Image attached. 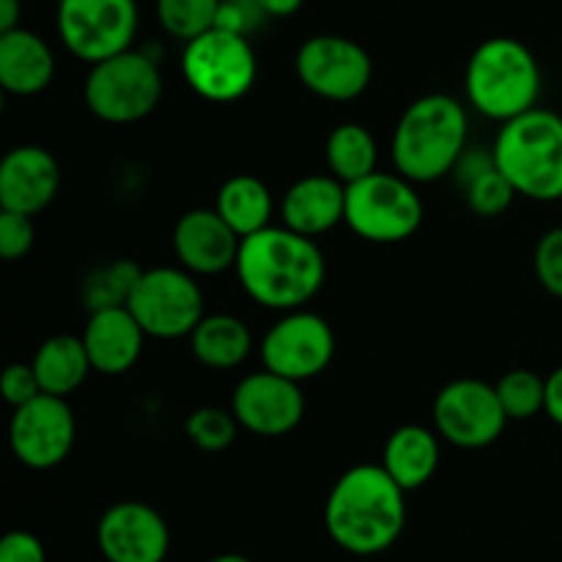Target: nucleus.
Listing matches in <instances>:
<instances>
[{"mask_svg":"<svg viewBox=\"0 0 562 562\" xmlns=\"http://www.w3.org/2000/svg\"><path fill=\"white\" fill-rule=\"evenodd\" d=\"M234 269L245 294L256 305L278 313L305 307L327 278V263L316 239L285 225H269L245 236Z\"/></svg>","mask_w":562,"mask_h":562,"instance_id":"1","label":"nucleus"},{"mask_svg":"<svg viewBox=\"0 0 562 562\" xmlns=\"http://www.w3.org/2000/svg\"><path fill=\"white\" fill-rule=\"evenodd\" d=\"M324 527L344 552L373 558L393 547L406 527V492L382 464H357L329 488Z\"/></svg>","mask_w":562,"mask_h":562,"instance_id":"2","label":"nucleus"},{"mask_svg":"<svg viewBox=\"0 0 562 562\" xmlns=\"http://www.w3.org/2000/svg\"><path fill=\"white\" fill-rule=\"evenodd\" d=\"M470 140V115L450 93H426L401 113L393 132L395 170L415 184H431L456 170Z\"/></svg>","mask_w":562,"mask_h":562,"instance_id":"3","label":"nucleus"},{"mask_svg":"<svg viewBox=\"0 0 562 562\" xmlns=\"http://www.w3.org/2000/svg\"><path fill=\"white\" fill-rule=\"evenodd\" d=\"M541 80L538 58L525 42L510 36L486 38L467 60V102L483 119L505 124L538 108Z\"/></svg>","mask_w":562,"mask_h":562,"instance_id":"4","label":"nucleus"},{"mask_svg":"<svg viewBox=\"0 0 562 562\" xmlns=\"http://www.w3.org/2000/svg\"><path fill=\"white\" fill-rule=\"evenodd\" d=\"M492 154L516 195L538 203L562 201V115L554 110L532 108L505 121Z\"/></svg>","mask_w":562,"mask_h":562,"instance_id":"5","label":"nucleus"},{"mask_svg":"<svg viewBox=\"0 0 562 562\" xmlns=\"http://www.w3.org/2000/svg\"><path fill=\"white\" fill-rule=\"evenodd\" d=\"M162 71L143 49H124L88 69L82 99L104 124H135L151 115L162 99Z\"/></svg>","mask_w":562,"mask_h":562,"instance_id":"6","label":"nucleus"},{"mask_svg":"<svg viewBox=\"0 0 562 562\" xmlns=\"http://www.w3.org/2000/svg\"><path fill=\"white\" fill-rule=\"evenodd\" d=\"M346 225L373 245H395L423 225V198L415 181L395 173H376L346 184Z\"/></svg>","mask_w":562,"mask_h":562,"instance_id":"7","label":"nucleus"},{"mask_svg":"<svg viewBox=\"0 0 562 562\" xmlns=\"http://www.w3.org/2000/svg\"><path fill=\"white\" fill-rule=\"evenodd\" d=\"M181 75H184L187 88L206 102H236L256 86V49L247 36L212 27L184 44Z\"/></svg>","mask_w":562,"mask_h":562,"instance_id":"8","label":"nucleus"},{"mask_svg":"<svg viewBox=\"0 0 562 562\" xmlns=\"http://www.w3.org/2000/svg\"><path fill=\"white\" fill-rule=\"evenodd\" d=\"M137 25V0H58L55 11L58 38L88 66L130 49Z\"/></svg>","mask_w":562,"mask_h":562,"instance_id":"9","label":"nucleus"},{"mask_svg":"<svg viewBox=\"0 0 562 562\" xmlns=\"http://www.w3.org/2000/svg\"><path fill=\"white\" fill-rule=\"evenodd\" d=\"M126 307L148 338L157 340L190 338L192 329L206 316L201 285L184 267L143 269Z\"/></svg>","mask_w":562,"mask_h":562,"instance_id":"10","label":"nucleus"},{"mask_svg":"<svg viewBox=\"0 0 562 562\" xmlns=\"http://www.w3.org/2000/svg\"><path fill=\"white\" fill-rule=\"evenodd\" d=\"M294 71L302 86L327 102H355L373 80V60L360 42L318 33L296 49Z\"/></svg>","mask_w":562,"mask_h":562,"instance_id":"11","label":"nucleus"},{"mask_svg":"<svg viewBox=\"0 0 562 562\" xmlns=\"http://www.w3.org/2000/svg\"><path fill=\"white\" fill-rule=\"evenodd\" d=\"M335 333L318 313L289 311L267 329L261 340V362L269 371L294 382L322 376L335 360Z\"/></svg>","mask_w":562,"mask_h":562,"instance_id":"12","label":"nucleus"},{"mask_svg":"<svg viewBox=\"0 0 562 562\" xmlns=\"http://www.w3.org/2000/svg\"><path fill=\"white\" fill-rule=\"evenodd\" d=\"M508 426L497 387L481 379H456L434 398V428L445 442L481 450L497 442Z\"/></svg>","mask_w":562,"mask_h":562,"instance_id":"13","label":"nucleus"},{"mask_svg":"<svg viewBox=\"0 0 562 562\" xmlns=\"http://www.w3.org/2000/svg\"><path fill=\"white\" fill-rule=\"evenodd\" d=\"M77 439V420L60 395L42 393L16 406L9 423V445L14 459L27 470H53L69 459Z\"/></svg>","mask_w":562,"mask_h":562,"instance_id":"14","label":"nucleus"},{"mask_svg":"<svg viewBox=\"0 0 562 562\" xmlns=\"http://www.w3.org/2000/svg\"><path fill=\"white\" fill-rule=\"evenodd\" d=\"M231 412L252 437H289L305 417V393L300 382L263 368L236 384L231 395Z\"/></svg>","mask_w":562,"mask_h":562,"instance_id":"15","label":"nucleus"},{"mask_svg":"<svg viewBox=\"0 0 562 562\" xmlns=\"http://www.w3.org/2000/svg\"><path fill=\"white\" fill-rule=\"evenodd\" d=\"M97 543L108 562H162L170 549V530L151 505L124 499L102 514Z\"/></svg>","mask_w":562,"mask_h":562,"instance_id":"16","label":"nucleus"},{"mask_svg":"<svg viewBox=\"0 0 562 562\" xmlns=\"http://www.w3.org/2000/svg\"><path fill=\"white\" fill-rule=\"evenodd\" d=\"M241 236L220 217L217 209H190L173 228V252L195 278L228 272L239 258Z\"/></svg>","mask_w":562,"mask_h":562,"instance_id":"17","label":"nucleus"},{"mask_svg":"<svg viewBox=\"0 0 562 562\" xmlns=\"http://www.w3.org/2000/svg\"><path fill=\"white\" fill-rule=\"evenodd\" d=\"M60 190V165L44 146H16L0 162V209L42 214Z\"/></svg>","mask_w":562,"mask_h":562,"instance_id":"18","label":"nucleus"},{"mask_svg":"<svg viewBox=\"0 0 562 562\" xmlns=\"http://www.w3.org/2000/svg\"><path fill=\"white\" fill-rule=\"evenodd\" d=\"M80 338L91 357L93 371L102 376H124L140 360L148 335L130 307L119 305L91 311Z\"/></svg>","mask_w":562,"mask_h":562,"instance_id":"19","label":"nucleus"},{"mask_svg":"<svg viewBox=\"0 0 562 562\" xmlns=\"http://www.w3.org/2000/svg\"><path fill=\"white\" fill-rule=\"evenodd\" d=\"M280 217L285 228L311 239L329 234L346 220V184L333 173L305 176L285 190Z\"/></svg>","mask_w":562,"mask_h":562,"instance_id":"20","label":"nucleus"},{"mask_svg":"<svg viewBox=\"0 0 562 562\" xmlns=\"http://www.w3.org/2000/svg\"><path fill=\"white\" fill-rule=\"evenodd\" d=\"M55 77V55L38 33L27 27L0 33V86L11 97H36Z\"/></svg>","mask_w":562,"mask_h":562,"instance_id":"21","label":"nucleus"},{"mask_svg":"<svg viewBox=\"0 0 562 562\" xmlns=\"http://www.w3.org/2000/svg\"><path fill=\"white\" fill-rule=\"evenodd\" d=\"M439 434L426 426H401L387 437L382 450V467L404 492L423 488L439 470Z\"/></svg>","mask_w":562,"mask_h":562,"instance_id":"22","label":"nucleus"},{"mask_svg":"<svg viewBox=\"0 0 562 562\" xmlns=\"http://www.w3.org/2000/svg\"><path fill=\"white\" fill-rule=\"evenodd\" d=\"M252 333L239 316L212 313L190 335V351L209 371H234L250 357Z\"/></svg>","mask_w":562,"mask_h":562,"instance_id":"23","label":"nucleus"},{"mask_svg":"<svg viewBox=\"0 0 562 562\" xmlns=\"http://www.w3.org/2000/svg\"><path fill=\"white\" fill-rule=\"evenodd\" d=\"M31 366L42 382L44 393L60 395V398H69L71 393H77L88 373L93 371L86 344L77 335H53V338L42 340Z\"/></svg>","mask_w":562,"mask_h":562,"instance_id":"24","label":"nucleus"},{"mask_svg":"<svg viewBox=\"0 0 562 562\" xmlns=\"http://www.w3.org/2000/svg\"><path fill=\"white\" fill-rule=\"evenodd\" d=\"M214 209L245 239V236H252L272 225L274 198L258 176L239 173L231 176L220 187L217 198H214Z\"/></svg>","mask_w":562,"mask_h":562,"instance_id":"25","label":"nucleus"},{"mask_svg":"<svg viewBox=\"0 0 562 562\" xmlns=\"http://www.w3.org/2000/svg\"><path fill=\"white\" fill-rule=\"evenodd\" d=\"M324 157H327V168L335 179H340L344 184H355V181L376 173V137L371 135L368 126L346 121L329 132L327 143H324Z\"/></svg>","mask_w":562,"mask_h":562,"instance_id":"26","label":"nucleus"},{"mask_svg":"<svg viewBox=\"0 0 562 562\" xmlns=\"http://www.w3.org/2000/svg\"><path fill=\"white\" fill-rule=\"evenodd\" d=\"M140 274L143 269L137 263L126 261V258H119V261L108 263V267L93 269L86 278V283H82L86 307L88 311H102V307L126 305Z\"/></svg>","mask_w":562,"mask_h":562,"instance_id":"27","label":"nucleus"},{"mask_svg":"<svg viewBox=\"0 0 562 562\" xmlns=\"http://www.w3.org/2000/svg\"><path fill=\"white\" fill-rule=\"evenodd\" d=\"M220 0H157V20L168 36L192 42L217 25Z\"/></svg>","mask_w":562,"mask_h":562,"instance_id":"28","label":"nucleus"},{"mask_svg":"<svg viewBox=\"0 0 562 562\" xmlns=\"http://www.w3.org/2000/svg\"><path fill=\"white\" fill-rule=\"evenodd\" d=\"M494 387L508 420H530L547 412V379L538 376L536 371L516 368L505 373Z\"/></svg>","mask_w":562,"mask_h":562,"instance_id":"29","label":"nucleus"},{"mask_svg":"<svg viewBox=\"0 0 562 562\" xmlns=\"http://www.w3.org/2000/svg\"><path fill=\"white\" fill-rule=\"evenodd\" d=\"M239 420L231 409L223 406H198L190 412L184 423V434L198 450L203 453H223L234 445L236 434H239Z\"/></svg>","mask_w":562,"mask_h":562,"instance_id":"30","label":"nucleus"},{"mask_svg":"<svg viewBox=\"0 0 562 562\" xmlns=\"http://www.w3.org/2000/svg\"><path fill=\"white\" fill-rule=\"evenodd\" d=\"M464 195L472 214L492 220L508 212L510 203H514L516 198V190L514 184L505 179L503 170H499L497 165H492V168L483 170L481 176H475V179L464 187Z\"/></svg>","mask_w":562,"mask_h":562,"instance_id":"31","label":"nucleus"},{"mask_svg":"<svg viewBox=\"0 0 562 562\" xmlns=\"http://www.w3.org/2000/svg\"><path fill=\"white\" fill-rule=\"evenodd\" d=\"M33 241H36L33 217L0 209V258L3 261H20L31 252Z\"/></svg>","mask_w":562,"mask_h":562,"instance_id":"32","label":"nucleus"},{"mask_svg":"<svg viewBox=\"0 0 562 562\" xmlns=\"http://www.w3.org/2000/svg\"><path fill=\"white\" fill-rule=\"evenodd\" d=\"M536 278L552 296L562 300V225L547 231L536 247Z\"/></svg>","mask_w":562,"mask_h":562,"instance_id":"33","label":"nucleus"},{"mask_svg":"<svg viewBox=\"0 0 562 562\" xmlns=\"http://www.w3.org/2000/svg\"><path fill=\"white\" fill-rule=\"evenodd\" d=\"M42 393V382H38L31 362H11L3 371V376H0V395H3V401L11 409L25 406L27 401L38 398Z\"/></svg>","mask_w":562,"mask_h":562,"instance_id":"34","label":"nucleus"},{"mask_svg":"<svg viewBox=\"0 0 562 562\" xmlns=\"http://www.w3.org/2000/svg\"><path fill=\"white\" fill-rule=\"evenodd\" d=\"M267 20V11L256 0H220L217 25L214 27H223V31L250 38Z\"/></svg>","mask_w":562,"mask_h":562,"instance_id":"35","label":"nucleus"},{"mask_svg":"<svg viewBox=\"0 0 562 562\" xmlns=\"http://www.w3.org/2000/svg\"><path fill=\"white\" fill-rule=\"evenodd\" d=\"M0 562H47V549L33 532L14 530L0 541Z\"/></svg>","mask_w":562,"mask_h":562,"instance_id":"36","label":"nucleus"},{"mask_svg":"<svg viewBox=\"0 0 562 562\" xmlns=\"http://www.w3.org/2000/svg\"><path fill=\"white\" fill-rule=\"evenodd\" d=\"M547 415L562 428V366L547 379Z\"/></svg>","mask_w":562,"mask_h":562,"instance_id":"37","label":"nucleus"},{"mask_svg":"<svg viewBox=\"0 0 562 562\" xmlns=\"http://www.w3.org/2000/svg\"><path fill=\"white\" fill-rule=\"evenodd\" d=\"M256 3L267 11L269 20H285V16H294L305 0H256Z\"/></svg>","mask_w":562,"mask_h":562,"instance_id":"38","label":"nucleus"},{"mask_svg":"<svg viewBox=\"0 0 562 562\" xmlns=\"http://www.w3.org/2000/svg\"><path fill=\"white\" fill-rule=\"evenodd\" d=\"M20 16H22L20 0H0V33L14 31V27H22Z\"/></svg>","mask_w":562,"mask_h":562,"instance_id":"39","label":"nucleus"},{"mask_svg":"<svg viewBox=\"0 0 562 562\" xmlns=\"http://www.w3.org/2000/svg\"><path fill=\"white\" fill-rule=\"evenodd\" d=\"M209 562H250V560L241 558V554H220V558H214Z\"/></svg>","mask_w":562,"mask_h":562,"instance_id":"40","label":"nucleus"}]
</instances>
